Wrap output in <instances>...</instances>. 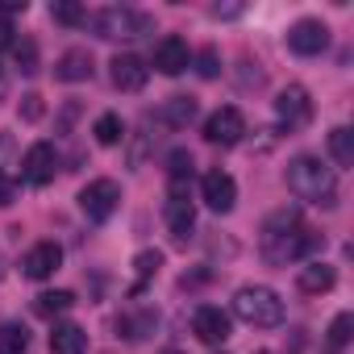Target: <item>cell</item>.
Here are the masks:
<instances>
[{"label":"cell","mask_w":354,"mask_h":354,"mask_svg":"<svg viewBox=\"0 0 354 354\" xmlns=\"http://www.w3.org/2000/svg\"><path fill=\"white\" fill-rule=\"evenodd\" d=\"M259 246H263V259H267L271 267H288V263L308 259V254L321 246V234H317V230H308L296 213H288V209H283V213L267 217Z\"/></svg>","instance_id":"obj_1"},{"label":"cell","mask_w":354,"mask_h":354,"mask_svg":"<svg viewBox=\"0 0 354 354\" xmlns=\"http://www.w3.org/2000/svg\"><path fill=\"white\" fill-rule=\"evenodd\" d=\"M288 192H292L296 201L333 209V205H337V175H333V167H325L321 158L296 154V158L288 162Z\"/></svg>","instance_id":"obj_2"},{"label":"cell","mask_w":354,"mask_h":354,"mask_svg":"<svg viewBox=\"0 0 354 354\" xmlns=\"http://www.w3.org/2000/svg\"><path fill=\"white\" fill-rule=\"evenodd\" d=\"M234 313H238L246 325H254V329H271V325L283 321V300H279V292L267 288V283H246V288H238V296H234Z\"/></svg>","instance_id":"obj_3"},{"label":"cell","mask_w":354,"mask_h":354,"mask_svg":"<svg viewBox=\"0 0 354 354\" xmlns=\"http://www.w3.org/2000/svg\"><path fill=\"white\" fill-rule=\"evenodd\" d=\"M92 30L96 38H109V42H121V38H142L154 30V21L138 9H100L92 13Z\"/></svg>","instance_id":"obj_4"},{"label":"cell","mask_w":354,"mask_h":354,"mask_svg":"<svg viewBox=\"0 0 354 354\" xmlns=\"http://www.w3.org/2000/svg\"><path fill=\"white\" fill-rule=\"evenodd\" d=\"M162 217H167V230H171L175 242H188V238H192V230H196V209H192V201H188V180H171Z\"/></svg>","instance_id":"obj_5"},{"label":"cell","mask_w":354,"mask_h":354,"mask_svg":"<svg viewBox=\"0 0 354 354\" xmlns=\"http://www.w3.org/2000/svg\"><path fill=\"white\" fill-rule=\"evenodd\" d=\"M117 205H121V188H117L113 180H92V184L80 192V209H84L88 221H109V217L117 213Z\"/></svg>","instance_id":"obj_6"},{"label":"cell","mask_w":354,"mask_h":354,"mask_svg":"<svg viewBox=\"0 0 354 354\" xmlns=\"http://www.w3.org/2000/svg\"><path fill=\"white\" fill-rule=\"evenodd\" d=\"M55 171H59V150H55L50 142H34V146L26 150V158H21V180L42 188V184L55 180Z\"/></svg>","instance_id":"obj_7"},{"label":"cell","mask_w":354,"mask_h":354,"mask_svg":"<svg viewBox=\"0 0 354 354\" xmlns=\"http://www.w3.org/2000/svg\"><path fill=\"white\" fill-rule=\"evenodd\" d=\"M275 117H279L283 129H300V125H308V117H313V100H308V92H304L300 84H288V88L279 92V100H275Z\"/></svg>","instance_id":"obj_8"},{"label":"cell","mask_w":354,"mask_h":354,"mask_svg":"<svg viewBox=\"0 0 354 354\" xmlns=\"http://www.w3.org/2000/svg\"><path fill=\"white\" fill-rule=\"evenodd\" d=\"M201 196H205V205L213 209V213H230L234 205H238V184H234V175L230 171H209L205 180H201Z\"/></svg>","instance_id":"obj_9"},{"label":"cell","mask_w":354,"mask_h":354,"mask_svg":"<svg viewBox=\"0 0 354 354\" xmlns=\"http://www.w3.org/2000/svg\"><path fill=\"white\" fill-rule=\"evenodd\" d=\"M242 133H246V117H242L234 104L217 109V113L205 121V138H209L213 146H234V142H242Z\"/></svg>","instance_id":"obj_10"},{"label":"cell","mask_w":354,"mask_h":354,"mask_svg":"<svg viewBox=\"0 0 354 354\" xmlns=\"http://www.w3.org/2000/svg\"><path fill=\"white\" fill-rule=\"evenodd\" d=\"M288 46H292L296 55H304V59L321 55V50L329 46V30H325V21H317V17L296 21V26L288 30Z\"/></svg>","instance_id":"obj_11"},{"label":"cell","mask_w":354,"mask_h":354,"mask_svg":"<svg viewBox=\"0 0 354 354\" xmlns=\"http://www.w3.org/2000/svg\"><path fill=\"white\" fill-rule=\"evenodd\" d=\"M63 267V246L59 242H38L26 259H21V275L26 279H50Z\"/></svg>","instance_id":"obj_12"},{"label":"cell","mask_w":354,"mask_h":354,"mask_svg":"<svg viewBox=\"0 0 354 354\" xmlns=\"http://www.w3.org/2000/svg\"><path fill=\"white\" fill-rule=\"evenodd\" d=\"M192 333L205 342V346H221L230 337V313H221L217 304H201L196 317H192Z\"/></svg>","instance_id":"obj_13"},{"label":"cell","mask_w":354,"mask_h":354,"mask_svg":"<svg viewBox=\"0 0 354 354\" xmlns=\"http://www.w3.org/2000/svg\"><path fill=\"white\" fill-rule=\"evenodd\" d=\"M188 63H192V50H188L184 38L167 34V38L154 46V71H162V75H184Z\"/></svg>","instance_id":"obj_14"},{"label":"cell","mask_w":354,"mask_h":354,"mask_svg":"<svg viewBox=\"0 0 354 354\" xmlns=\"http://www.w3.org/2000/svg\"><path fill=\"white\" fill-rule=\"evenodd\" d=\"M109 67H113V84H117L121 92H142L146 80H150V67H146V59H138V55H117Z\"/></svg>","instance_id":"obj_15"},{"label":"cell","mask_w":354,"mask_h":354,"mask_svg":"<svg viewBox=\"0 0 354 354\" xmlns=\"http://www.w3.org/2000/svg\"><path fill=\"white\" fill-rule=\"evenodd\" d=\"M333 267L329 263H321V259H308L304 267H300V275H296V283H300V292H308V296H321V292H329L333 288Z\"/></svg>","instance_id":"obj_16"},{"label":"cell","mask_w":354,"mask_h":354,"mask_svg":"<svg viewBox=\"0 0 354 354\" xmlns=\"http://www.w3.org/2000/svg\"><path fill=\"white\" fill-rule=\"evenodd\" d=\"M88 350V333L75 321H59L50 329V354H84Z\"/></svg>","instance_id":"obj_17"},{"label":"cell","mask_w":354,"mask_h":354,"mask_svg":"<svg viewBox=\"0 0 354 354\" xmlns=\"http://www.w3.org/2000/svg\"><path fill=\"white\" fill-rule=\"evenodd\" d=\"M55 80H63V84H80V80H92V55L88 50H67L59 63H55Z\"/></svg>","instance_id":"obj_18"},{"label":"cell","mask_w":354,"mask_h":354,"mask_svg":"<svg viewBox=\"0 0 354 354\" xmlns=\"http://www.w3.org/2000/svg\"><path fill=\"white\" fill-rule=\"evenodd\" d=\"M158 117H162L171 129H184V125L196 117V100H192V96H171V100L158 109Z\"/></svg>","instance_id":"obj_19"},{"label":"cell","mask_w":354,"mask_h":354,"mask_svg":"<svg viewBox=\"0 0 354 354\" xmlns=\"http://www.w3.org/2000/svg\"><path fill=\"white\" fill-rule=\"evenodd\" d=\"M30 350V329L9 321V325H0V354H26Z\"/></svg>","instance_id":"obj_20"},{"label":"cell","mask_w":354,"mask_h":354,"mask_svg":"<svg viewBox=\"0 0 354 354\" xmlns=\"http://www.w3.org/2000/svg\"><path fill=\"white\" fill-rule=\"evenodd\" d=\"M92 133H96V142H100V146H117V142L125 138V121H121L117 113H100V117H96V125H92Z\"/></svg>","instance_id":"obj_21"},{"label":"cell","mask_w":354,"mask_h":354,"mask_svg":"<svg viewBox=\"0 0 354 354\" xmlns=\"http://www.w3.org/2000/svg\"><path fill=\"white\" fill-rule=\"evenodd\" d=\"M71 304H75V296L59 288V292H42V296L34 300V313H38V317H59V313H67Z\"/></svg>","instance_id":"obj_22"},{"label":"cell","mask_w":354,"mask_h":354,"mask_svg":"<svg viewBox=\"0 0 354 354\" xmlns=\"http://www.w3.org/2000/svg\"><path fill=\"white\" fill-rule=\"evenodd\" d=\"M329 150H333L337 167H354V133H350L346 125H337V129L329 133Z\"/></svg>","instance_id":"obj_23"},{"label":"cell","mask_w":354,"mask_h":354,"mask_svg":"<svg viewBox=\"0 0 354 354\" xmlns=\"http://www.w3.org/2000/svg\"><path fill=\"white\" fill-rule=\"evenodd\" d=\"M154 325H158V317H154V313H142V317H121V321H117V329H125V337H129V342H142Z\"/></svg>","instance_id":"obj_24"},{"label":"cell","mask_w":354,"mask_h":354,"mask_svg":"<svg viewBox=\"0 0 354 354\" xmlns=\"http://www.w3.org/2000/svg\"><path fill=\"white\" fill-rule=\"evenodd\" d=\"M158 267H162V254H158V250H142V254L133 259V271H138V279H150V275H158Z\"/></svg>","instance_id":"obj_25"},{"label":"cell","mask_w":354,"mask_h":354,"mask_svg":"<svg viewBox=\"0 0 354 354\" xmlns=\"http://www.w3.org/2000/svg\"><path fill=\"white\" fill-rule=\"evenodd\" d=\"M350 329H354V317H350V313H337L333 325H329V342H333V346H346V342H350Z\"/></svg>","instance_id":"obj_26"},{"label":"cell","mask_w":354,"mask_h":354,"mask_svg":"<svg viewBox=\"0 0 354 354\" xmlns=\"http://www.w3.org/2000/svg\"><path fill=\"white\" fill-rule=\"evenodd\" d=\"M167 162H171V167H167V171H171V180H192V154L175 150V154H171Z\"/></svg>","instance_id":"obj_27"},{"label":"cell","mask_w":354,"mask_h":354,"mask_svg":"<svg viewBox=\"0 0 354 354\" xmlns=\"http://www.w3.org/2000/svg\"><path fill=\"white\" fill-rule=\"evenodd\" d=\"M17 67L26 71V75H34L38 71V46L26 38V42H17Z\"/></svg>","instance_id":"obj_28"},{"label":"cell","mask_w":354,"mask_h":354,"mask_svg":"<svg viewBox=\"0 0 354 354\" xmlns=\"http://www.w3.org/2000/svg\"><path fill=\"white\" fill-rule=\"evenodd\" d=\"M50 13H55V21H63V26H80V21H88L80 5H55Z\"/></svg>","instance_id":"obj_29"},{"label":"cell","mask_w":354,"mask_h":354,"mask_svg":"<svg viewBox=\"0 0 354 354\" xmlns=\"http://www.w3.org/2000/svg\"><path fill=\"white\" fill-rule=\"evenodd\" d=\"M21 117H26V121H38V117H42V96H38V92L21 96Z\"/></svg>","instance_id":"obj_30"},{"label":"cell","mask_w":354,"mask_h":354,"mask_svg":"<svg viewBox=\"0 0 354 354\" xmlns=\"http://www.w3.org/2000/svg\"><path fill=\"white\" fill-rule=\"evenodd\" d=\"M196 71H201L205 80H213V75L221 71V67H217V50H205V55H201V67H196Z\"/></svg>","instance_id":"obj_31"},{"label":"cell","mask_w":354,"mask_h":354,"mask_svg":"<svg viewBox=\"0 0 354 354\" xmlns=\"http://www.w3.org/2000/svg\"><path fill=\"white\" fill-rule=\"evenodd\" d=\"M13 196H17L13 180H0V209H5V205H13Z\"/></svg>","instance_id":"obj_32"},{"label":"cell","mask_w":354,"mask_h":354,"mask_svg":"<svg viewBox=\"0 0 354 354\" xmlns=\"http://www.w3.org/2000/svg\"><path fill=\"white\" fill-rule=\"evenodd\" d=\"M9 13H26V0H0V17Z\"/></svg>","instance_id":"obj_33"},{"label":"cell","mask_w":354,"mask_h":354,"mask_svg":"<svg viewBox=\"0 0 354 354\" xmlns=\"http://www.w3.org/2000/svg\"><path fill=\"white\" fill-rule=\"evenodd\" d=\"M9 154H13V138H9L5 129H0V167L9 162Z\"/></svg>","instance_id":"obj_34"},{"label":"cell","mask_w":354,"mask_h":354,"mask_svg":"<svg viewBox=\"0 0 354 354\" xmlns=\"http://www.w3.org/2000/svg\"><path fill=\"white\" fill-rule=\"evenodd\" d=\"M9 42H13V21H9V17H0V50H5Z\"/></svg>","instance_id":"obj_35"},{"label":"cell","mask_w":354,"mask_h":354,"mask_svg":"<svg viewBox=\"0 0 354 354\" xmlns=\"http://www.w3.org/2000/svg\"><path fill=\"white\" fill-rule=\"evenodd\" d=\"M162 354H180V350H162Z\"/></svg>","instance_id":"obj_36"}]
</instances>
